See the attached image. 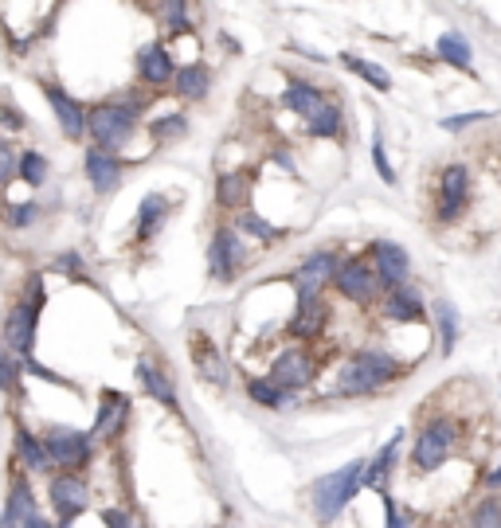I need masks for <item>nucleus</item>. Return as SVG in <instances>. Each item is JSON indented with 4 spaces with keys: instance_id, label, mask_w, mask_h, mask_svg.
<instances>
[{
    "instance_id": "1a4fd4ad",
    "label": "nucleus",
    "mask_w": 501,
    "mask_h": 528,
    "mask_svg": "<svg viewBox=\"0 0 501 528\" xmlns=\"http://www.w3.org/2000/svg\"><path fill=\"white\" fill-rule=\"evenodd\" d=\"M314 376H318V364H314V356L306 349H286V352H278L274 356V364H271V380L274 388H282L286 396L290 392H302L306 384H314Z\"/></svg>"
},
{
    "instance_id": "6ab92c4d",
    "label": "nucleus",
    "mask_w": 501,
    "mask_h": 528,
    "mask_svg": "<svg viewBox=\"0 0 501 528\" xmlns=\"http://www.w3.org/2000/svg\"><path fill=\"white\" fill-rule=\"evenodd\" d=\"M188 349H192L196 372H200L208 384H228V360L220 356V349H216L204 333H192V337H188Z\"/></svg>"
},
{
    "instance_id": "2eb2a0df",
    "label": "nucleus",
    "mask_w": 501,
    "mask_h": 528,
    "mask_svg": "<svg viewBox=\"0 0 501 528\" xmlns=\"http://www.w3.org/2000/svg\"><path fill=\"white\" fill-rule=\"evenodd\" d=\"M337 263H341V255H337V251H318V255H310L306 263L290 274V282H294L298 298H302V294H321V286L333 278Z\"/></svg>"
},
{
    "instance_id": "9b49d317",
    "label": "nucleus",
    "mask_w": 501,
    "mask_h": 528,
    "mask_svg": "<svg viewBox=\"0 0 501 528\" xmlns=\"http://www.w3.org/2000/svg\"><path fill=\"white\" fill-rule=\"evenodd\" d=\"M243 259H247V251H243L239 235H235L231 227H216L212 247H208V270H212V278H216V282H231V278L239 274Z\"/></svg>"
},
{
    "instance_id": "9d476101",
    "label": "nucleus",
    "mask_w": 501,
    "mask_h": 528,
    "mask_svg": "<svg viewBox=\"0 0 501 528\" xmlns=\"http://www.w3.org/2000/svg\"><path fill=\"white\" fill-rule=\"evenodd\" d=\"M368 255H372V270H376V278H380V286H384V290L408 286L411 259H408V251H404L400 243L380 239V243H372V247H368Z\"/></svg>"
},
{
    "instance_id": "f3484780",
    "label": "nucleus",
    "mask_w": 501,
    "mask_h": 528,
    "mask_svg": "<svg viewBox=\"0 0 501 528\" xmlns=\"http://www.w3.org/2000/svg\"><path fill=\"white\" fill-rule=\"evenodd\" d=\"M137 75H141V83H145V87H169V83H173V75H177V63H173L169 47L165 44L145 47V51L137 55Z\"/></svg>"
},
{
    "instance_id": "412c9836",
    "label": "nucleus",
    "mask_w": 501,
    "mask_h": 528,
    "mask_svg": "<svg viewBox=\"0 0 501 528\" xmlns=\"http://www.w3.org/2000/svg\"><path fill=\"white\" fill-rule=\"evenodd\" d=\"M130 415V399L118 396V392H102V407H98V419H94V431H87L91 439H114L122 431Z\"/></svg>"
},
{
    "instance_id": "09e8293b",
    "label": "nucleus",
    "mask_w": 501,
    "mask_h": 528,
    "mask_svg": "<svg viewBox=\"0 0 501 528\" xmlns=\"http://www.w3.org/2000/svg\"><path fill=\"white\" fill-rule=\"evenodd\" d=\"M490 485H494V489H501V466L494 470V474H490Z\"/></svg>"
},
{
    "instance_id": "f704fd0d",
    "label": "nucleus",
    "mask_w": 501,
    "mask_h": 528,
    "mask_svg": "<svg viewBox=\"0 0 501 528\" xmlns=\"http://www.w3.org/2000/svg\"><path fill=\"white\" fill-rule=\"evenodd\" d=\"M235 227H239V231H247V235H255L259 243H274V239H282V231H278V227H271V223L263 220V216H255L251 208H247V212H239Z\"/></svg>"
},
{
    "instance_id": "b1692460",
    "label": "nucleus",
    "mask_w": 501,
    "mask_h": 528,
    "mask_svg": "<svg viewBox=\"0 0 501 528\" xmlns=\"http://www.w3.org/2000/svg\"><path fill=\"white\" fill-rule=\"evenodd\" d=\"M12 454H16L20 466H28V470H36V474L51 470V458H47L44 442H40V435H32L28 427H16V435H12Z\"/></svg>"
},
{
    "instance_id": "4c0bfd02",
    "label": "nucleus",
    "mask_w": 501,
    "mask_h": 528,
    "mask_svg": "<svg viewBox=\"0 0 501 528\" xmlns=\"http://www.w3.org/2000/svg\"><path fill=\"white\" fill-rule=\"evenodd\" d=\"M149 133H153L157 141H173V137H184V133H188V118H181V114H173V118H161V122H153V126H149Z\"/></svg>"
},
{
    "instance_id": "423d86ee",
    "label": "nucleus",
    "mask_w": 501,
    "mask_h": 528,
    "mask_svg": "<svg viewBox=\"0 0 501 528\" xmlns=\"http://www.w3.org/2000/svg\"><path fill=\"white\" fill-rule=\"evenodd\" d=\"M40 306H44V290L40 282H32V298L16 302L8 321H4V341L20 360H32V345H36V325H40Z\"/></svg>"
},
{
    "instance_id": "7ed1b4c3",
    "label": "nucleus",
    "mask_w": 501,
    "mask_h": 528,
    "mask_svg": "<svg viewBox=\"0 0 501 528\" xmlns=\"http://www.w3.org/2000/svg\"><path fill=\"white\" fill-rule=\"evenodd\" d=\"M137 130V106L130 102H98L87 110V133L94 137V149L118 153Z\"/></svg>"
},
{
    "instance_id": "c9c22d12",
    "label": "nucleus",
    "mask_w": 501,
    "mask_h": 528,
    "mask_svg": "<svg viewBox=\"0 0 501 528\" xmlns=\"http://www.w3.org/2000/svg\"><path fill=\"white\" fill-rule=\"evenodd\" d=\"M470 528H501V497H482L478 509L470 513Z\"/></svg>"
},
{
    "instance_id": "4be33fe9",
    "label": "nucleus",
    "mask_w": 501,
    "mask_h": 528,
    "mask_svg": "<svg viewBox=\"0 0 501 528\" xmlns=\"http://www.w3.org/2000/svg\"><path fill=\"white\" fill-rule=\"evenodd\" d=\"M404 435H408V431H396V435L388 439V446H384L372 462H365V482L361 485L376 489L380 497L388 493V478H392V470H396V454H400V442H404Z\"/></svg>"
},
{
    "instance_id": "aec40b11",
    "label": "nucleus",
    "mask_w": 501,
    "mask_h": 528,
    "mask_svg": "<svg viewBox=\"0 0 501 528\" xmlns=\"http://www.w3.org/2000/svg\"><path fill=\"white\" fill-rule=\"evenodd\" d=\"M87 176H91L94 192L98 196H110L118 184H122V161L114 153H102V149H87Z\"/></svg>"
},
{
    "instance_id": "5701e85b",
    "label": "nucleus",
    "mask_w": 501,
    "mask_h": 528,
    "mask_svg": "<svg viewBox=\"0 0 501 528\" xmlns=\"http://www.w3.org/2000/svg\"><path fill=\"white\" fill-rule=\"evenodd\" d=\"M321 102H325V90L314 87V83H302V79H290L282 90V106L298 118H310L314 110H321Z\"/></svg>"
},
{
    "instance_id": "c03bdc74",
    "label": "nucleus",
    "mask_w": 501,
    "mask_h": 528,
    "mask_svg": "<svg viewBox=\"0 0 501 528\" xmlns=\"http://www.w3.org/2000/svg\"><path fill=\"white\" fill-rule=\"evenodd\" d=\"M16 157H20V153H16V149H12V145L0 137V188H4V184L16 176Z\"/></svg>"
},
{
    "instance_id": "cd10ccee",
    "label": "nucleus",
    "mask_w": 501,
    "mask_h": 528,
    "mask_svg": "<svg viewBox=\"0 0 501 528\" xmlns=\"http://www.w3.org/2000/svg\"><path fill=\"white\" fill-rule=\"evenodd\" d=\"M435 55H439L443 63L458 67V71H470V75H474V51H470V44H466L458 32H443L439 44H435Z\"/></svg>"
},
{
    "instance_id": "4468645a",
    "label": "nucleus",
    "mask_w": 501,
    "mask_h": 528,
    "mask_svg": "<svg viewBox=\"0 0 501 528\" xmlns=\"http://www.w3.org/2000/svg\"><path fill=\"white\" fill-rule=\"evenodd\" d=\"M325 325H329V302L321 294H302L298 309H294V321H290V337H298V341H321Z\"/></svg>"
},
{
    "instance_id": "6e6552de",
    "label": "nucleus",
    "mask_w": 501,
    "mask_h": 528,
    "mask_svg": "<svg viewBox=\"0 0 501 528\" xmlns=\"http://www.w3.org/2000/svg\"><path fill=\"white\" fill-rule=\"evenodd\" d=\"M470 204V169L466 165H447L439 173V200H435V220L439 223H455L462 220Z\"/></svg>"
},
{
    "instance_id": "f8f14e48",
    "label": "nucleus",
    "mask_w": 501,
    "mask_h": 528,
    "mask_svg": "<svg viewBox=\"0 0 501 528\" xmlns=\"http://www.w3.org/2000/svg\"><path fill=\"white\" fill-rule=\"evenodd\" d=\"M47 493H51V505H55L63 525H71L87 509V497H91V489H87V482L79 474H55L51 485H47Z\"/></svg>"
},
{
    "instance_id": "ddd939ff",
    "label": "nucleus",
    "mask_w": 501,
    "mask_h": 528,
    "mask_svg": "<svg viewBox=\"0 0 501 528\" xmlns=\"http://www.w3.org/2000/svg\"><path fill=\"white\" fill-rule=\"evenodd\" d=\"M44 98H47V106L55 110V118H59V130L67 133L71 141L87 137V106H83L79 98H71L67 90L55 87V83H44Z\"/></svg>"
},
{
    "instance_id": "0eeeda50",
    "label": "nucleus",
    "mask_w": 501,
    "mask_h": 528,
    "mask_svg": "<svg viewBox=\"0 0 501 528\" xmlns=\"http://www.w3.org/2000/svg\"><path fill=\"white\" fill-rule=\"evenodd\" d=\"M44 450L51 458V466H63V474H79L91 462V435L75 431V427H47L44 431Z\"/></svg>"
},
{
    "instance_id": "20e7f679",
    "label": "nucleus",
    "mask_w": 501,
    "mask_h": 528,
    "mask_svg": "<svg viewBox=\"0 0 501 528\" xmlns=\"http://www.w3.org/2000/svg\"><path fill=\"white\" fill-rule=\"evenodd\" d=\"M455 442H458V427L451 423V419H443V415H439V419H427L423 431L415 435L411 466H415L419 474H435L439 466H447Z\"/></svg>"
},
{
    "instance_id": "f03ea898",
    "label": "nucleus",
    "mask_w": 501,
    "mask_h": 528,
    "mask_svg": "<svg viewBox=\"0 0 501 528\" xmlns=\"http://www.w3.org/2000/svg\"><path fill=\"white\" fill-rule=\"evenodd\" d=\"M361 482H365V458H357V462H349V466H341V470H333L310 485V505H314V517L321 525H333L345 513V505L357 497Z\"/></svg>"
},
{
    "instance_id": "72a5a7b5",
    "label": "nucleus",
    "mask_w": 501,
    "mask_h": 528,
    "mask_svg": "<svg viewBox=\"0 0 501 528\" xmlns=\"http://www.w3.org/2000/svg\"><path fill=\"white\" fill-rule=\"evenodd\" d=\"M435 317H439V337H443V356H451L458 345V309L451 302H439L435 306Z\"/></svg>"
},
{
    "instance_id": "e433bc0d",
    "label": "nucleus",
    "mask_w": 501,
    "mask_h": 528,
    "mask_svg": "<svg viewBox=\"0 0 501 528\" xmlns=\"http://www.w3.org/2000/svg\"><path fill=\"white\" fill-rule=\"evenodd\" d=\"M372 165H376V173L384 184H396V169L388 165V149H384V133L376 130L372 133Z\"/></svg>"
},
{
    "instance_id": "bb28decb",
    "label": "nucleus",
    "mask_w": 501,
    "mask_h": 528,
    "mask_svg": "<svg viewBox=\"0 0 501 528\" xmlns=\"http://www.w3.org/2000/svg\"><path fill=\"white\" fill-rule=\"evenodd\" d=\"M165 216H169V200L157 196V192H149V196L141 200V208H137V239H153V235L161 231Z\"/></svg>"
},
{
    "instance_id": "c85d7f7f",
    "label": "nucleus",
    "mask_w": 501,
    "mask_h": 528,
    "mask_svg": "<svg viewBox=\"0 0 501 528\" xmlns=\"http://www.w3.org/2000/svg\"><path fill=\"white\" fill-rule=\"evenodd\" d=\"M345 130V114H341V106L337 102H321V110H314L310 118H306V133L310 137H337V133Z\"/></svg>"
},
{
    "instance_id": "2f4dec72",
    "label": "nucleus",
    "mask_w": 501,
    "mask_h": 528,
    "mask_svg": "<svg viewBox=\"0 0 501 528\" xmlns=\"http://www.w3.org/2000/svg\"><path fill=\"white\" fill-rule=\"evenodd\" d=\"M16 176L28 184V188H40L47 180V161L44 153H36V149H24L20 157H16Z\"/></svg>"
},
{
    "instance_id": "ea45409f",
    "label": "nucleus",
    "mask_w": 501,
    "mask_h": 528,
    "mask_svg": "<svg viewBox=\"0 0 501 528\" xmlns=\"http://www.w3.org/2000/svg\"><path fill=\"white\" fill-rule=\"evenodd\" d=\"M36 216H40V208L28 200V204H8L4 208V220H8V227H28V223H36Z\"/></svg>"
},
{
    "instance_id": "c756f323",
    "label": "nucleus",
    "mask_w": 501,
    "mask_h": 528,
    "mask_svg": "<svg viewBox=\"0 0 501 528\" xmlns=\"http://www.w3.org/2000/svg\"><path fill=\"white\" fill-rule=\"evenodd\" d=\"M247 196H251V173L220 176V184H216V200H220V208H243Z\"/></svg>"
},
{
    "instance_id": "a211bd4d",
    "label": "nucleus",
    "mask_w": 501,
    "mask_h": 528,
    "mask_svg": "<svg viewBox=\"0 0 501 528\" xmlns=\"http://www.w3.org/2000/svg\"><path fill=\"white\" fill-rule=\"evenodd\" d=\"M32 485L24 474H16L12 470V478H8V501H4V513H0V528H20L36 509H32Z\"/></svg>"
},
{
    "instance_id": "a18cd8bd",
    "label": "nucleus",
    "mask_w": 501,
    "mask_h": 528,
    "mask_svg": "<svg viewBox=\"0 0 501 528\" xmlns=\"http://www.w3.org/2000/svg\"><path fill=\"white\" fill-rule=\"evenodd\" d=\"M102 525L106 528H134V521H130V513H122V509H106V513H102Z\"/></svg>"
},
{
    "instance_id": "de8ad7c7",
    "label": "nucleus",
    "mask_w": 501,
    "mask_h": 528,
    "mask_svg": "<svg viewBox=\"0 0 501 528\" xmlns=\"http://www.w3.org/2000/svg\"><path fill=\"white\" fill-rule=\"evenodd\" d=\"M20 528H55V525H47L44 517H36V513H32V517H28V521H24Z\"/></svg>"
},
{
    "instance_id": "393cba45",
    "label": "nucleus",
    "mask_w": 501,
    "mask_h": 528,
    "mask_svg": "<svg viewBox=\"0 0 501 528\" xmlns=\"http://www.w3.org/2000/svg\"><path fill=\"white\" fill-rule=\"evenodd\" d=\"M137 380H141V388L149 392V396L157 399V403H165V407H181L177 403V388H173V380L153 364V360H137Z\"/></svg>"
},
{
    "instance_id": "7c9ffc66",
    "label": "nucleus",
    "mask_w": 501,
    "mask_h": 528,
    "mask_svg": "<svg viewBox=\"0 0 501 528\" xmlns=\"http://www.w3.org/2000/svg\"><path fill=\"white\" fill-rule=\"evenodd\" d=\"M341 63L353 71V75H361L372 90H392V75L380 67V63H368V59H361V55H353V51H345L341 55Z\"/></svg>"
},
{
    "instance_id": "f257e3e1",
    "label": "nucleus",
    "mask_w": 501,
    "mask_h": 528,
    "mask_svg": "<svg viewBox=\"0 0 501 528\" xmlns=\"http://www.w3.org/2000/svg\"><path fill=\"white\" fill-rule=\"evenodd\" d=\"M404 380V364L384 349H361L353 352L341 372H337V392L341 396H376L388 384Z\"/></svg>"
},
{
    "instance_id": "39448f33",
    "label": "nucleus",
    "mask_w": 501,
    "mask_h": 528,
    "mask_svg": "<svg viewBox=\"0 0 501 528\" xmlns=\"http://www.w3.org/2000/svg\"><path fill=\"white\" fill-rule=\"evenodd\" d=\"M329 286L341 298L357 302V306H376L380 294H384V286H380V278H376V270H372L368 259H341L337 270H333V278H329Z\"/></svg>"
},
{
    "instance_id": "473e14b6",
    "label": "nucleus",
    "mask_w": 501,
    "mask_h": 528,
    "mask_svg": "<svg viewBox=\"0 0 501 528\" xmlns=\"http://www.w3.org/2000/svg\"><path fill=\"white\" fill-rule=\"evenodd\" d=\"M247 396L255 399L259 407H271V411L286 407V399H290L286 392H282V388H274L267 376H251V380H247Z\"/></svg>"
},
{
    "instance_id": "dca6fc26",
    "label": "nucleus",
    "mask_w": 501,
    "mask_h": 528,
    "mask_svg": "<svg viewBox=\"0 0 501 528\" xmlns=\"http://www.w3.org/2000/svg\"><path fill=\"white\" fill-rule=\"evenodd\" d=\"M380 313L388 317V321H400V325H419V321H427V309H423V298H419V290H411V286H396V290H384L380 294Z\"/></svg>"
},
{
    "instance_id": "a878e982",
    "label": "nucleus",
    "mask_w": 501,
    "mask_h": 528,
    "mask_svg": "<svg viewBox=\"0 0 501 528\" xmlns=\"http://www.w3.org/2000/svg\"><path fill=\"white\" fill-rule=\"evenodd\" d=\"M173 90L188 98V102H200L208 90H212V71L204 63H188V67H177L173 75Z\"/></svg>"
},
{
    "instance_id": "a19ab883",
    "label": "nucleus",
    "mask_w": 501,
    "mask_h": 528,
    "mask_svg": "<svg viewBox=\"0 0 501 528\" xmlns=\"http://www.w3.org/2000/svg\"><path fill=\"white\" fill-rule=\"evenodd\" d=\"M411 521H415V513H411V509H400V505L384 493V528H411Z\"/></svg>"
},
{
    "instance_id": "58836bf2",
    "label": "nucleus",
    "mask_w": 501,
    "mask_h": 528,
    "mask_svg": "<svg viewBox=\"0 0 501 528\" xmlns=\"http://www.w3.org/2000/svg\"><path fill=\"white\" fill-rule=\"evenodd\" d=\"M0 392H20V364L0 349Z\"/></svg>"
},
{
    "instance_id": "49530a36",
    "label": "nucleus",
    "mask_w": 501,
    "mask_h": 528,
    "mask_svg": "<svg viewBox=\"0 0 501 528\" xmlns=\"http://www.w3.org/2000/svg\"><path fill=\"white\" fill-rule=\"evenodd\" d=\"M4 126H8V130H24L28 122H24V114H20V110H4Z\"/></svg>"
},
{
    "instance_id": "37998d69",
    "label": "nucleus",
    "mask_w": 501,
    "mask_h": 528,
    "mask_svg": "<svg viewBox=\"0 0 501 528\" xmlns=\"http://www.w3.org/2000/svg\"><path fill=\"white\" fill-rule=\"evenodd\" d=\"M494 114L490 110H478V114H455V118H443L439 126L447 133H458V130H466V126H474V122H490Z\"/></svg>"
},
{
    "instance_id": "79ce46f5",
    "label": "nucleus",
    "mask_w": 501,
    "mask_h": 528,
    "mask_svg": "<svg viewBox=\"0 0 501 528\" xmlns=\"http://www.w3.org/2000/svg\"><path fill=\"white\" fill-rule=\"evenodd\" d=\"M157 12L165 16V28L169 32H188V4H161Z\"/></svg>"
}]
</instances>
